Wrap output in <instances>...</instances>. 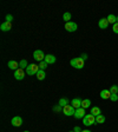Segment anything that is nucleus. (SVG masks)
Returning a JSON list of instances; mask_svg holds the SVG:
<instances>
[{
	"instance_id": "39448f33",
	"label": "nucleus",
	"mask_w": 118,
	"mask_h": 132,
	"mask_svg": "<svg viewBox=\"0 0 118 132\" xmlns=\"http://www.w3.org/2000/svg\"><path fill=\"white\" fill-rule=\"evenodd\" d=\"M74 112H76V109L72 105H66L63 107V113L65 116H74Z\"/></svg>"
},
{
	"instance_id": "1a4fd4ad",
	"label": "nucleus",
	"mask_w": 118,
	"mask_h": 132,
	"mask_svg": "<svg viewBox=\"0 0 118 132\" xmlns=\"http://www.w3.org/2000/svg\"><path fill=\"white\" fill-rule=\"evenodd\" d=\"M84 117H85V109H83V107L77 109L76 112H74V118L82 119V118H84Z\"/></svg>"
},
{
	"instance_id": "4be33fe9",
	"label": "nucleus",
	"mask_w": 118,
	"mask_h": 132,
	"mask_svg": "<svg viewBox=\"0 0 118 132\" xmlns=\"http://www.w3.org/2000/svg\"><path fill=\"white\" fill-rule=\"evenodd\" d=\"M27 66H28V63H27V60L26 59H22V60H20V63H19V67L20 69H27Z\"/></svg>"
},
{
	"instance_id": "7ed1b4c3",
	"label": "nucleus",
	"mask_w": 118,
	"mask_h": 132,
	"mask_svg": "<svg viewBox=\"0 0 118 132\" xmlns=\"http://www.w3.org/2000/svg\"><path fill=\"white\" fill-rule=\"evenodd\" d=\"M39 65H36V64H31V65L27 66V69H26V73L28 76H34V74L38 73L39 71Z\"/></svg>"
},
{
	"instance_id": "2f4dec72",
	"label": "nucleus",
	"mask_w": 118,
	"mask_h": 132,
	"mask_svg": "<svg viewBox=\"0 0 118 132\" xmlns=\"http://www.w3.org/2000/svg\"><path fill=\"white\" fill-rule=\"evenodd\" d=\"M82 132H91V131H90V130H83Z\"/></svg>"
},
{
	"instance_id": "b1692460",
	"label": "nucleus",
	"mask_w": 118,
	"mask_h": 132,
	"mask_svg": "<svg viewBox=\"0 0 118 132\" xmlns=\"http://www.w3.org/2000/svg\"><path fill=\"white\" fill-rule=\"evenodd\" d=\"M110 92L111 94H117L118 93V86L117 85H112L110 88Z\"/></svg>"
},
{
	"instance_id": "5701e85b",
	"label": "nucleus",
	"mask_w": 118,
	"mask_h": 132,
	"mask_svg": "<svg viewBox=\"0 0 118 132\" xmlns=\"http://www.w3.org/2000/svg\"><path fill=\"white\" fill-rule=\"evenodd\" d=\"M58 105H60L61 107L69 105V100H67V98H61L60 100H59V103H58Z\"/></svg>"
},
{
	"instance_id": "cd10ccee",
	"label": "nucleus",
	"mask_w": 118,
	"mask_h": 132,
	"mask_svg": "<svg viewBox=\"0 0 118 132\" xmlns=\"http://www.w3.org/2000/svg\"><path fill=\"white\" fill-rule=\"evenodd\" d=\"M112 31H113L115 33H117V34H118V22H116V24L112 26Z\"/></svg>"
},
{
	"instance_id": "c85d7f7f",
	"label": "nucleus",
	"mask_w": 118,
	"mask_h": 132,
	"mask_svg": "<svg viewBox=\"0 0 118 132\" xmlns=\"http://www.w3.org/2000/svg\"><path fill=\"white\" fill-rule=\"evenodd\" d=\"M12 20H13V16H12L11 14H7V15H6V21L12 22Z\"/></svg>"
},
{
	"instance_id": "2eb2a0df",
	"label": "nucleus",
	"mask_w": 118,
	"mask_h": 132,
	"mask_svg": "<svg viewBox=\"0 0 118 132\" xmlns=\"http://www.w3.org/2000/svg\"><path fill=\"white\" fill-rule=\"evenodd\" d=\"M111 92L110 90H102L100 91V98L102 99H110Z\"/></svg>"
},
{
	"instance_id": "ddd939ff",
	"label": "nucleus",
	"mask_w": 118,
	"mask_h": 132,
	"mask_svg": "<svg viewBox=\"0 0 118 132\" xmlns=\"http://www.w3.org/2000/svg\"><path fill=\"white\" fill-rule=\"evenodd\" d=\"M7 66L11 70H13V71H17V70L19 69V63H17L15 60H10L7 64Z\"/></svg>"
},
{
	"instance_id": "4468645a",
	"label": "nucleus",
	"mask_w": 118,
	"mask_h": 132,
	"mask_svg": "<svg viewBox=\"0 0 118 132\" xmlns=\"http://www.w3.org/2000/svg\"><path fill=\"white\" fill-rule=\"evenodd\" d=\"M71 105L74 107V109H76V110H77V109L82 107V100H80L79 98H74V99H72Z\"/></svg>"
},
{
	"instance_id": "473e14b6",
	"label": "nucleus",
	"mask_w": 118,
	"mask_h": 132,
	"mask_svg": "<svg viewBox=\"0 0 118 132\" xmlns=\"http://www.w3.org/2000/svg\"><path fill=\"white\" fill-rule=\"evenodd\" d=\"M117 22H118V16H117Z\"/></svg>"
},
{
	"instance_id": "0eeeda50",
	"label": "nucleus",
	"mask_w": 118,
	"mask_h": 132,
	"mask_svg": "<svg viewBox=\"0 0 118 132\" xmlns=\"http://www.w3.org/2000/svg\"><path fill=\"white\" fill-rule=\"evenodd\" d=\"M11 124H12V126H14V127H19V126H21V124H22V118H21V117H19V116H15V117H13V118H12Z\"/></svg>"
},
{
	"instance_id": "20e7f679",
	"label": "nucleus",
	"mask_w": 118,
	"mask_h": 132,
	"mask_svg": "<svg viewBox=\"0 0 118 132\" xmlns=\"http://www.w3.org/2000/svg\"><path fill=\"white\" fill-rule=\"evenodd\" d=\"M33 58H34V60L40 63V61H43L45 59V54L41 50H36V51L33 52Z\"/></svg>"
},
{
	"instance_id": "f8f14e48",
	"label": "nucleus",
	"mask_w": 118,
	"mask_h": 132,
	"mask_svg": "<svg viewBox=\"0 0 118 132\" xmlns=\"http://www.w3.org/2000/svg\"><path fill=\"white\" fill-rule=\"evenodd\" d=\"M44 60L50 65V64H54L56 60H57V58H56L53 54H46V55H45V59H44Z\"/></svg>"
},
{
	"instance_id": "a211bd4d",
	"label": "nucleus",
	"mask_w": 118,
	"mask_h": 132,
	"mask_svg": "<svg viewBox=\"0 0 118 132\" xmlns=\"http://www.w3.org/2000/svg\"><path fill=\"white\" fill-rule=\"evenodd\" d=\"M107 21H109V24L115 25L116 22H117V16L113 15V14H110V15H107Z\"/></svg>"
},
{
	"instance_id": "7c9ffc66",
	"label": "nucleus",
	"mask_w": 118,
	"mask_h": 132,
	"mask_svg": "<svg viewBox=\"0 0 118 132\" xmlns=\"http://www.w3.org/2000/svg\"><path fill=\"white\" fill-rule=\"evenodd\" d=\"M80 58H82L83 60L85 61V60H86V59H88V54H85V53H83V54H82V57H80Z\"/></svg>"
},
{
	"instance_id": "f03ea898",
	"label": "nucleus",
	"mask_w": 118,
	"mask_h": 132,
	"mask_svg": "<svg viewBox=\"0 0 118 132\" xmlns=\"http://www.w3.org/2000/svg\"><path fill=\"white\" fill-rule=\"evenodd\" d=\"M83 123L85 126H91L92 124H96V117L93 114H85V117L83 118Z\"/></svg>"
},
{
	"instance_id": "423d86ee",
	"label": "nucleus",
	"mask_w": 118,
	"mask_h": 132,
	"mask_svg": "<svg viewBox=\"0 0 118 132\" xmlns=\"http://www.w3.org/2000/svg\"><path fill=\"white\" fill-rule=\"evenodd\" d=\"M78 28V25L73 21H70V22H66L65 24V30L67 32H76Z\"/></svg>"
},
{
	"instance_id": "393cba45",
	"label": "nucleus",
	"mask_w": 118,
	"mask_h": 132,
	"mask_svg": "<svg viewBox=\"0 0 118 132\" xmlns=\"http://www.w3.org/2000/svg\"><path fill=\"white\" fill-rule=\"evenodd\" d=\"M47 65H49V64H47L45 60H43V61H40V64H39V69H40V70H44V71H45V69L47 67Z\"/></svg>"
},
{
	"instance_id": "dca6fc26",
	"label": "nucleus",
	"mask_w": 118,
	"mask_h": 132,
	"mask_svg": "<svg viewBox=\"0 0 118 132\" xmlns=\"http://www.w3.org/2000/svg\"><path fill=\"white\" fill-rule=\"evenodd\" d=\"M91 114H93L95 117H97V116L102 114V111H100V109H99L98 106H93L91 109Z\"/></svg>"
},
{
	"instance_id": "bb28decb",
	"label": "nucleus",
	"mask_w": 118,
	"mask_h": 132,
	"mask_svg": "<svg viewBox=\"0 0 118 132\" xmlns=\"http://www.w3.org/2000/svg\"><path fill=\"white\" fill-rule=\"evenodd\" d=\"M110 99L112 100V102H117L118 100V94H111Z\"/></svg>"
},
{
	"instance_id": "a878e982",
	"label": "nucleus",
	"mask_w": 118,
	"mask_h": 132,
	"mask_svg": "<svg viewBox=\"0 0 118 132\" xmlns=\"http://www.w3.org/2000/svg\"><path fill=\"white\" fill-rule=\"evenodd\" d=\"M53 111L54 112H63V107L60 105H56V106H53Z\"/></svg>"
},
{
	"instance_id": "c756f323",
	"label": "nucleus",
	"mask_w": 118,
	"mask_h": 132,
	"mask_svg": "<svg viewBox=\"0 0 118 132\" xmlns=\"http://www.w3.org/2000/svg\"><path fill=\"white\" fill-rule=\"evenodd\" d=\"M73 131H74V132H82L83 130L80 129L79 126H76V127H74V129H73Z\"/></svg>"
},
{
	"instance_id": "aec40b11",
	"label": "nucleus",
	"mask_w": 118,
	"mask_h": 132,
	"mask_svg": "<svg viewBox=\"0 0 118 132\" xmlns=\"http://www.w3.org/2000/svg\"><path fill=\"white\" fill-rule=\"evenodd\" d=\"M105 123V117L103 114H99L96 117V124H103Z\"/></svg>"
},
{
	"instance_id": "9b49d317",
	"label": "nucleus",
	"mask_w": 118,
	"mask_h": 132,
	"mask_svg": "<svg viewBox=\"0 0 118 132\" xmlns=\"http://www.w3.org/2000/svg\"><path fill=\"white\" fill-rule=\"evenodd\" d=\"M98 26H99V28H102V30H105V28H107V26H109L107 18H102V19L99 20V22H98Z\"/></svg>"
},
{
	"instance_id": "f704fd0d",
	"label": "nucleus",
	"mask_w": 118,
	"mask_h": 132,
	"mask_svg": "<svg viewBox=\"0 0 118 132\" xmlns=\"http://www.w3.org/2000/svg\"><path fill=\"white\" fill-rule=\"evenodd\" d=\"M70 132H74V131H70Z\"/></svg>"
},
{
	"instance_id": "412c9836",
	"label": "nucleus",
	"mask_w": 118,
	"mask_h": 132,
	"mask_svg": "<svg viewBox=\"0 0 118 132\" xmlns=\"http://www.w3.org/2000/svg\"><path fill=\"white\" fill-rule=\"evenodd\" d=\"M63 19H64V21L70 22L71 21V13H70V12H65V13L63 14Z\"/></svg>"
},
{
	"instance_id": "9d476101",
	"label": "nucleus",
	"mask_w": 118,
	"mask_h": 132,
	"mask_svg": "<svg viewBox=\"0 0 118 132\" xmlns=\"http://www.w3.org/2000/svg\"><path fill=\"white\" fill-rule=\"evenodd\" d=\"M0 28H1V31L3 32H8V31L12 30V24L8 21H5L1 24V26H0Z\"/></svg>"
},
{
	"instance_id": "6ab92c4d",
	"label": "nucleus",
	"mask_w": 118,
	"mask_h": 132,
	"mask_svg": "<svg viewBox=\"0 0 118 132\" xmlns=\"http://www.w3.org/2000/svg\"><path fill=\"white\" fill-rule=\"evenodd\" d=\"M91 106V100L90 99H84L82 100V107L83 109H88V107Z\"/></svg>"
},
{
	"instance_id": "72a5a7b5",
	"label": "nucleus",
	"mask_w": 118,
	"mask_h": 132,
	"mask_svg": "<svg viewBox=\"0 0 118 132\" xmlns=\"http://www.w3.org/2000/svg\"><path fill=\"white\" fill-rule=\"evenodd\" d=\"M24 132H30V131H24Z\"/></svg>"
},
{
	"instance_id": "f257e3e1",
	"label": "nucleus",
	"mask_w": 118,
	"mask_h": 132,
	"mask_svg": "<svg viewBox=\"0 0 118 132\" xmlns=\"http://www.w3.org/2000/svg\"><path fill=\"white\" fill-rule=\"evenodd\" d=\"M70 64H71L72 67H74V69H77V70H82L83 67H84V60H83L82 58H74V59H71Z\"/></svg>"
},
{
	"instance_id": "f3484780",
	"label": "nucleus",
	"mask_w": 118,
	"mask_h": 132,
	"mask_svg": "<svg viewBox=\"0 0 118 132\" xmlns=\"http://www.w3.org/2000/svg\"><path fill=\"white\" fill-rule=\"evenodd\" d=\"M36 76H37V78H38L39 80H44V79H45V77H46V73H45L44 70H39L38 73H37Z\"/></svg>"
},
{
	"instance_id": "6e6552de",
	"label": "nucleus",
	"mask_w": 118,
	"mask_h": 132,
	"mask_svg": "<svg viewBox=\"0 0 118 132\" xmlns=\"http://www.w3.org/2000/svg\"><path fill=\"white\" fill-rule=\"evenodd\" d=\"M14 78H15L17 80H22L25 78V71L19 67L17 71H14Z\"/></svg>"
}]
</instances>
